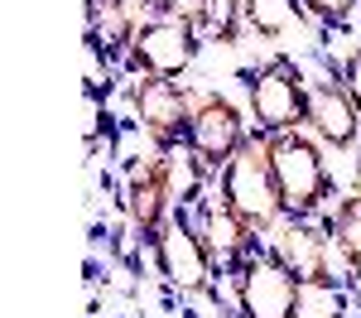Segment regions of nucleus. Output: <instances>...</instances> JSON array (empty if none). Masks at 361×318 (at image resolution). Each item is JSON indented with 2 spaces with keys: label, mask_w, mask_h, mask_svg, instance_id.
I'll return each mask as SVG.
<instances>
[{
  "label": "nucleus",
  "mask_w": 361,
  "mask_h": 318,
  "mask_svg": "<svg viewBox=\"0 0 361 318\" xmlns=\"http://www.w3.org/2000/svg\"><path fill=\"white\" fill-rule=\"evenodd\" d=\"M357 193H361V169H357Z\"/></svg>",
  "instance_id": "412c9836"
},
{
  "label": "nucleus",
  "mask_w": 361,
  "mask_h": 318,
  "mask_svg": "<svg viewBox=\"0 0 361 318\" xmlns=\"http://www.w3.org/2000/svg\"><path fill=\"white\" fill-rule=\"evenodd\" d=\"M328 236H333V251L347 260V270L361 275V193L337 202L333 222H328Z\"/></svg>",
  "instance_id": "4468645a"
},
{
  "label": "nucleus",
  "mask_w": 361,
  "mask_h": 318,
  "mask_svg": "<svg viewBox=\"0 0 361 318\" xmlns=\"http://www.w3.org/2000/svg\"><path fill=\"white\" fill-rule=\"evenodd\" d=\"M197 231H202V241H207V251L212 260L222 265V270H236L241 260L255 251V227H250L246 217L222 198V193H212V198H202V212H197Z\"/></svg>",
  "instance_id": "f8f14e48"
},
{
  "label": "nucleus",
  "mask_w": 361,
  "mask_h": 318,
  "mask_svg": "<svg viewBox=\"0 0 361 318\" xmlns=\"http://www.w3.org/2000/svg\"><path fill=\"white\" fill-rule=\"evenodd\" d=\"M197 58V29H188L183 20H140L135 44L126 63L135 68V78H183Z\"/></svg>",
  "instance_id": "1a4fd4ad"
},
{
  "label": "nucleus",
  "mask_w": 361,
  "mask_h": 318,
  "mask_svg": "<svg viewBox=\"0 0 361 318\" xmlns=\"http://www.w3.org/2000/svg\"><path fill=\"white\" fill-rule=\"evenodd\" d=\"M342 87H347V97L357 102V111H361V49H352L347 63H342Z\"/></svg>",
  "instance_id": "6ab92c4d"
},
{
  "label": "nucleus",
  "mask_w": 361,
  "mask_h": 318,
  "mask_svg": "<svg viewBox=\"0 0 361 318\" xmlns=\"http://www.w3.org/2000/svg\"><path fill=\"white\" fill-rule=\"evenodd\" d=\"M135 10L145 20H173V0H135Z\"/></svg>",
  "instance_id": "aec40b11"
},
{
  "label": "nucleus",
  "mask_w": 361,
  "mask_h": 318,
  "mask_svg": "<svg viewBox=\"0 0 361 318\" xmlns=\"http://www.w3.org/2000/svg\"><path fill=\"white\" fill-rule=\"evenodd\" d=\"M241 20H246V5H241V0H212V5H207V20H202V34H212V39H222V44H236Z\"/></svg>",
  "instance_id": "dca6fc26"
},
{
  "label": "nucleus",
  "mask_w": 361,
  "mask_h": 318,
  "mask_svg": "<svg viewBox=\"0 0 361 318\" xmlns=\"http://www.w3.org/2000/svg\"><path fill=\"white\" fill-rule=\"evenodd\" d=\"M140 20L145 15L135 10V0H87V49L126 63Z\"/></svg>",
  "instance_id": "ddd939ff"
},
{
  "label": "nucleus",
  "mask_w": 361,
  "mask_h": 318,
  "mask_svg": "<svg viewBox=\"0 0 361 318\" xmlns=\"http://www.w3.org/2000/svg\"><path fill=\"white\" fill-rule=\"evenodd\" d=\"M231 280H236V304H241V314L246 318H299L304 314V280L289 270V260L279 256L275 246L270 251H250L236 270H231Z\"/></svg>",
  "instance_id": "f03ea898"
},
{
  "label": "nucleus",
  "mask_w": 361,
  "mask_h": 318,
  "mask_svg": "<svg viewBox=\"0 0 361 318\" xmlns=\"http://www.w3.org/2000/svg\"><path fill=\"white\" fill-rule=\"evenodd\" d=\"M193 106H197V97L188 87H178L173 78H145L140 73L135 82H130V111H135L140 130L159 149H183Z\"/></svg>",
  "instance_id": "39448f33"
},
{
  "label": "nucleus",
  "mask_w": 361,
  "mask_h": 318,
  "mask_svg": "<svg viewBox=\"0 0 361 318\" xmlns=\"http://www.w3.org/2000/svg\"><path fill=\"white\" fill-rule=\"evenodd\" d=\"M265 159L275 173L284 217H313L323 202L333 198V169L323 159V140L313 130H284V135H265Z\"/></svg>",
  "instance_id": "f257e3e1"
},
{
  "label": "nucleus",
  "mask_w": 361,
  "mask_h": 318,
  "mask_svg": "<svg viewBox=\"0 0 361 318\" xmlns=\"http://www.w3.org/2000/svg\"><path fill=\"white\" fill-rule=\"evenodd\" d=\"M275 251L289 260V270H294L304 285L333 289V280H328L333 236H328V227H313V217H284L275 227Z\"/></svg>",
  "instance_id": "9b49d317"
},
{
  "label": "nucleus",
  "mask_w": 361,
  "mask_h": 318,
  "mask_svg": "<svg viewBox=\"0 0 361 318\" xmlns=\"http://www.w3.org/2000/svg\"><path fill=\"white\" fill-rule=\"evenodd\" d=\"M154 265L169 280V289L178 294H212V280H217V260L207 251L197 222L188 217V207H173V217L164 222V231L154 236Z\"/></svg>",
  "instance_id": "20e7f679"
},
{
  "label": "nucleus",
  "mask_w": 361,
  "mask_h": 318,
  "mask_svg": "<svg viewBox=\"0 0 361 318\" xmlns=\"http://www.w3.org/2000/svg\"><path fill=\"white\" fill-rule=\"evenodd\" d=\"M308 130L333 149H357L361 145V111L347 97L342 82H308Z\"/></svg>",
  "instance_id": "9d476101"
},
{
  "label": "nucleus",
  "mask_w": 361,
  "mask_h": 318,
  "mask_svg": "<svg viewBox=\"0 0 361 318\" xmlns=\"http://www.w3.org/2000/svg\"><path fill=\"white\" fill-rule=\"evenodd\" d=\"M126 212L135 222L140 241L154 246V236L164 231V222L173 217V178H169V149L159 154H140L126 164Z\"/></svg>",
  "instance_id": "6e6552de"
},
{
  "label": "nucleus",
  "mask_w": 361,
  "mask_h": 318,
  "mask_svg": "<svg viewBox=\"0 0 361 318\" xmlns=\"http://www.w3.org/2000/svg\"><path fill=\"white\" fill-rule=\"evenodd\" d=\"M250 116L260 126V135H284V130H304L308 121V82L299 78L294 63H270L250 78Z\"/></svg>",
  "instance_id": "0eeeda50"
},
{
  "label": "nucleus",
  "mask_w": 361,
  "mask_h": 318,
  "mask_svg": "<svg viewBox=\"0 0 361 318\" xmlns=\"http://www.w3.org/2000/svg\"><path fill=\"white\" fill-rule=\"evenodd\" d=\"M217 193H222L255 231H275L284 222V202H279L275 173L265 159V135H250L241 145V154L217 173Z\"/></svg>",
  "instance_id": "7ed1b4c3"
},
{
  "label": "nucleus",
  "mask_w": 361,
  "mask_h": 318,
  "mask_svg": "<svg viewBox=\"0 0 361 318\" xmlns=\"http://www.w3.org/2000/svg\"><path fill=\"white\" fill-rule=\"evenodd\" d=\"M207 5L212 0H173V20H183L188 29L202 34V20H207Z\"/></svg>",
  "instance_id": "a211bd4d"
},
{
  "label": "nucleus",
  "mask_w": 361,
  "mask_h": 318,
  "mask_svg": "<svg viewBox=\"0 0 361 318\" xmlns=\"http://www.w3.org/2000/svg\"><path fill=\"white\" fill-rule=\"evenodd\" d=\"M246 5V25L255 34H284L299 25V0H241Z\"/></svg>",
  "instance_id": "2eb2a0df"
},
{
  "label": "nucleus",
  "mask_w": 361,
  "mask_h": 318,
  "mask_svg": "<svg viewBox=\"0 0 361 318\" xmlns=\"http://www.w3.org/2000/svg\"><path fill=\"white\" fill-rule=\"evenodd\" d=\"M246 140H250V130H246V121H241V111L226 102L222 92H202L197 106H193V121H188L183 149H188L207 173H222L226 164L241 154Z\"/></svg>",
  "instance_id": "423d86ee"
},
{
  "label": "nucleus",
  "mask_w": 361,
  "mask_h": 318,
  "mask_svg": "<svg viewBox=\"0 0 361 318\" xmlns=\"http://www.w3.org/2000/svg\"><path fill=\"white\" fill-rule=\"evenodd\" d=\"M304 10L318 20V25L337 29V25H347V20L357 15V0H304Z\"/></svg>",
  "instance_id": "f3484780"
}]
</instances>
